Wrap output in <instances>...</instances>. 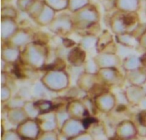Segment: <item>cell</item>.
<instances>
[{
	"instance_id": "obj_1",
	"label": "cell",
	"mask_w": 146,
	"mask_h": 140,
	"mask_svg": "<svg viewBox=\"0 0 146 140\" xmlns=\"http://www.w3.org/2000/svg\"><path fill=\"white\" fill-rule=\"evenodd\" d=\"M141 124L146 127V111H144L143 113H142V114H141Z\"/></svg>"
},
{
	"instance_id": "obj_2",
	"label": "cell",
	"mask_w": 146,
	"mask_h": 140,
	"mask_svg": "<svg viewBox=\"0 0 146 140\" xmlns=\"http://www.w3.org/2000/svg\"><path fill=\"white\" fill-rule=\"evenodd\" d=\"M76 50H77V49H75V50H74V51H71V54H72V55H74V56H76V54H77V53H76V52H77ZM83 60H84V59H81V58H80V59L76 58L75 60H74V61H80V62H81V61H83Z\"/></svg>"
},
{
	"instance_id": "obj_3",
	"label": "cell",
	"mask_w": 146,
	"mask_h": 140,
	"mask_svg": "<svg viewBox=\"0 0 146 140\" xmlns=\"http://www.w3.org/2000/svg\"><path fill=\"white\" fill-rule=\"evenodd\" d=\"M142 62L143 64H144V65L146 66V54H145V55L143 56V57H142Z\"/></svg>"
}]
</instances>
